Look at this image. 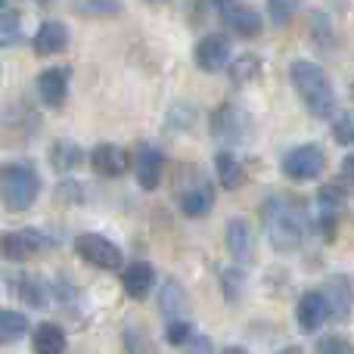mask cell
Masks as SVG:
<instances>
[{
    "label": "cell",
    "instance_id": "1",
    "mask_svg": "<svg viewBox=\"0 0 354 354\" xmlns=\"http://www.w3.org/2000/svg\"><path fill=\"white\" fill-rule=\"evenodd\" d=\"M261 221H264V233H268L270 245L280 255H289V252H295L305 243V233H308L305 202L289 199V196H270L261 205Z\"/></svg>",
    "mask_w": 354,
    "mask_h": 354
},
{
    "label": "cell",
    "instance_id": "2",
    "mask_svg": "<svg viewBox=\"0 0 354 354\" xmlns=\"http://www.w3.org/2000/svg\"><path fill=\"white\" fill-rule=\"evenodd\" d=\"M289 81H292L299 100L314 118H330L336 115V91L333 81L317 62L311 59H295L289 66Z\"/></svg>",
    "mask_w": 354,
    "mask_h": 354
},
{
    "label": "cell",
    "instance_id": "3",
    "mask_svg": "<svg viewBox=\"0 0 354 354\" xmlns=\"http://www.w3.org/2000/svg\"><path fill=\"white\" fill-rule=\"evenodd\" d=\"M41 193V174L31 162H6L0 168V199L10 212H28Z\"/></svg>",
    "mask_w": 354,
    "mask_h": 354
},
{
    "label": "cell",
    "instance_id": "4",
    "mask_svg": "<svg viewBox=\"0 0 354 354\" xmlns=\"http://www.w3.org/2000/svg\"><path fill=\"white\" fill-rule=\"evenodd\" d=\"M75 252H78V258H84L87 264L100 270H118L124 264L122 249L112 239H106L103 233H81L75 239Z\"/></svg>",
    "mask_w": 354,
    "mask_h": 354
},
{
    "label": "cell",
    "instance_id": "5",
    "mask_svg": "<svg viewBox=\"0 0 354 354\" xmlns=\"http://www.w3.org/2000/svg\"><path fill=\"white\" fill-rule=\"evenodd\" d=\"M326 168V156L320 147H314V143H305V147H295L289 149L286 156H283V174L289 177V180H314V177H320Z\"/></svg>",
    "mask_w": 354,
    "mask_h": 354
},
{
    "label": "cell",
    "instance_id": "6",
    "mask_svg": "<svg viewBox=\"0 0 354 354\" xmlns=\"http://www.w3.org/2000/svg\"><path fill=\"white\" fill-rule=\"evenodd\" d=\"M50 245V239L44 236L41 230H10V233H0V255L12 264H22L28 258H35L37 252H44Z\"/></svg>",
    "mask_w": 354,
    "mask_h": 354
},
{
    "label": "cell",
    "instance_id": "7",
    "mask_svg": "<svg viewBox=\"0 0 354 354\" xmlns=\"http://www.w3.org/2000/svg\"><path fill=\"white\" fill-rule=\"evenodd\" d=\"M68 81H72V68L68 66H53L47 72H41L35 78V91L41 97V103L50 106V109L62 106L68 97Z\"/></svg>",
    "mask_w": 354,
    "mask_h": 354
},
{
    "label": "cell",
    "instance_id": "8",
    "mask_svg": "<svg viewBox=\"0 0 354 354\" xmlns=\"http://www.w3.org/2000/svg\"><path fill=\"white\" fill-rule=\"evenodd\" d=\"M295 320H299V330L301 333H320V326L326 324V320H333L330 314V305H326V295L320 292V289H311V292H305L299 299V305H295Z\"/></svg>",
    "mask_w": 354,
    "mask_h": 354
},
{
    "label": "cell",
    "instance_id": "9",
    "mask_svg": "<svg viewBox=\"0 0 354 354\" xmlns=\"http://www.w3.org/2000/svg\"><path fill=\"white\" fill-rule=\"evenodd\" d=\"M320 292L326 295V305H330L333 320H348L351 317V311H354V283H351V277L333 274L330 280L324 283Z\"/></svg>",
    "mask_w": 354,
    "mask_h": 354
},
{
    "label": "cell",
    "instance_id": "10",
    "mask_svg": "<svg viewBox=\"0 0 354 354\" xmlns=\"http://www.w3.org/2000/svg\"><path fill=\"white\" fill-rule=\"evenodd\" d=\"M134 171H137V183H140V189L153 193V189H159L162 174H165V156H162L156 147L143 143V147H137Z\"/></svg>",
    "mask_w": 354,
    "mask_h": 354
},
{
    "label": "cell",
    "instance_id": "11",
    "mask_svg": "<svg viewBox=\"0 0 354 354\" xmlns=\"http://www.w3.org/2000/svg\"><path fill=\"white\" fill-rule=\"evenodd\" d=\"M245 131H249V124H245V115L236 109V106L224 103L214 109L212 115V134L218 137V140L224 143H243Z\"/></svg>",
    "mask_w": 354,
    "mask_h": 354
},
{
    "label": "cell",
    "instance_id": "12",
    "mask_svg": "<svg viewBox=\"0 0 354 354\" xmlns=\"http://www.w3.org/2000/svg\"><path fill=\"white\" fill-rule=\"evenodd\" d=\"M230 62V41L227 35H205L196 47V66L202 72H221Z\"/></svg>",
    "mask_w": 354,
    "mask_h": 354
},
{
    "label": "cell",
    "instance_id": "13",
    "mask_svg": "<svg viewBox=\"0 0 354 354\" xmlns=\"http://www.w3.org/2000/svg\"><path fill=\"white\" fill-rule=\"evenodd\" d=\"M227 252H230V258L236 264H245L252 261V255H255V236H252V227L245 218H230L227 221Z\"/></svg>",
    "mask_w": 354,
    "mask_h": 354
},
{
    "label": "cell",
    "instance_id": "14",
    "mask_svg": "<svg viewBox=\"0 0 354 354\" xmlns=\"http://www.w3.org/2000/svg\"><path fill=\"white\" fill-rule=\"evenodd\" d=\"M214 205V187L205 177H196V183L180 189V212L187 218H205Z\"/></svg>",
    "mask_w": 354,
    "mask_h": 354
},
{
    "label": "cell",
    "instance_id": "15",
    "mask_svg": "<svg viewBox=\"0 0 354 354\" xmlns=\"http://www.w3.org/2000/svg\"><path fill=\"white\" fill-rule=\"evenodd\" d=\"M122 286H124V292H128V299L143 301L149 292H153V286H156V270H153V264H149V261H134V264H128V268L122 270Z\"/></svg>",
    "mask_w": 354,
    "mask_h": 354
},
{
    "label": "cell",
    "instance_id": "16",
    "mask_svg": "<svg viewBox=\"0 0 354 354\" xmlns=\"http://www.w3.org/2000/svg\"><path fill=\"white\" fill-rule=\"evenodd\" d=\"M91 165L103 177H122L128 171V153L122 147H115V143H100L91 153Z\"/></svg>",
    "mask_w": 354,
    "mask_h": 354
},
{
    "label": "cell",
    "instance_id": "17",
    "mask_svg": "<svg viewBox=\"0 0 354 354\" xmlns=\"http://www.w3.org/2000/svg\"><path fill=\"white\" fill-rule=\"evenodd\" d=\"M37 56H53V53H62L68 47V28L62 22H44L37 28L35 41H31Z\"/></svg>",
    "mask_w": 354,
    "mask_h": 354
},
{
    "label": "cell",
    "instance_id": "18",
    "mask_svg": "<svg viewBox=\"0 0 354 354\" xmlns=\"http://www.w3.org/2000/svg\"><path fill=\"white\" fill-rule=\"evenodd\" d=\"M224 25L239 37H255L261 31V16H258L252 6H236L233 3L230 10L224 12Z\"/></svg>",
    "mask_w": 354,
    "mask_h": 354
},
{
    "label": "cell",
    "instance_id": "19",
    "mask_svg": "<svg viewBox=\"0 0 354 354\" xmlns=\"http://www.w3.org/2000/svg\"><path fill=\"white\" fill-rule=\"evenodd\" d=\"M35 354H66V333L56 324H41L31 336Z\"/></svg>",
    "mask_w": 354,
    "mask_h": 354
},
{
    "label": "cell",
    "instance_id": "20",
    "mask_svg": "<svg viewBox=\"0 0 354 354\" xmlns=\"http://www.w3.org/2000/svg\"><path fill=\"white\" fill-rule=\"evenodd\" d=\"M162 311H165L168 324H171V320H189L187 317V311H189L187 295H183V289L177 280H168L165 286H162Z\"/></svg>",
    "mask_w": 354,
    "mask_h": 354
},
{
    "label": "cell",
    "instance_id": "21",
    "mask_svg": "<svg viewBox=\"0 0 354 354\" xmlns=\"http://www.w3.org/2000/svg\"><path fill=\"white\" fill-rule=\"evenodd\" d=\"M28 333V317L22 311L0 308V345H12Z\"/></svg>",
    "mask_w": 354,
    "mask_h": 354
},
{
    "label": "cell",
    "instance_id": "22",
    "mask_svg": "<svg viewBox=\"0 0 354 354\" xmlns=\"http://www.w3.org/2000/svg\"><path fill=\"white\" fill-rule=\"evenodd\" d=\"M81 159H84V153L75 140H56L53 149H50V165L56 171H72V168L81 165Z\"/></svg>",
    "mask_w": 354,
    "mask_h": 354
},
{
    "label": "cell",
    "instance_id": "23",
    "mask_svg": "<svg viewBox=\"0 0 354 354\" xmlns=\"http://www.w3.org/2000/svg\"><path fill=\"white\" fill-rule=\"evenodd\" d=\"M214 174H218V183L224 189H236L239 183H243V177H245L243 165H239L230 153H218V156H214Z\"/></svg>",
    "mask_w": 354,
    "mask_h": 354
},
{
    "label": "cell",
    "instance_id": "24",
    "mask_svg": "<svg viewBox=\"0 0 354 354\" xmlns=\"http://www.w3.org/2000/svg\"><path fill=\"white\" fill-rule=\"evenodd\" d=\"M72 10L78 16H118L124 12L122 0H72Z\"/></svg>",
    "mask_w": 354,
    "mask_h": 354
},
{
    "label": "cell",
    "instance_id": "25",
    "mask_svg": "<svg viewBox=\"0 0 354 354\" xmlns=\"http://www.w3.org/2000/svg\"><path fill=\"white\" fill-rule=\"evenodd\" d=\"M333 140L342 143V147H354V109H345V112H336L333 115Z\"/></svg>",
    "mask_w": 354,
    "mask_h": 354
},
{
    "label": "cell",
    "instance_id": "26",
    "mask_svg": "<svg viewBox=\"0 0 354 354\" xmlns=\"http://www.w3.org/2000/svg\"><path fill=\"white\" fill-rule=\"evenodd\" d=\"M16 292L22 295L25 301H28L31 308H41V305H47V292H44V283L41 280H35V277H19L16 283Z\"/></svg>",
    "mask_w": 354,
    "mask_h": 354
},
{
    "label": "cell",
    "instance_id": "27",
    "mask_svg": "<svg viewBox=\"0 0 354 354\" xmlns=\"http://www.w3.org/2000/svg\"><path fill=\"white\" fill-rule=\"evenodd\" d=\"M124 351L128 354H156L149 333L143 330V326H134V324L124 330Z\"/></svg>",
    "mask_w": 354,
    "mask_h": 354
},
{
    "label": "cell",
    "instance_id": "28",
    "mask_svg": "<svg viewBox=\"0 0 354 354\" xmlns=\"http://www.w3.org/2000/svg\"><path fill=\"white\" fill-rule=\"evenodd\" d=\"M22 37V16L19 12H0V47H12Z\"/></svg>",
    "mask_w": 354,
    "mask_h": 354
},
{
    "label": "cell",
    "instance_id": "29",
    "mask_svg": "<svg viewBox=\"0 0 354 354\" xmlns=\"http://www.w3.org/2000/svg\"><path fill=\"white\" fill-rule=\"evenodd\" d=\"M221 286H224L227 301H239L243 286H245V274L239 268H224V270H221Z\"/></svg>",
    "mask_w": 354,
    "mask_h": 354
},
{
    "label": "cell",
    "instance_id": "30",
    "mask_svg": "<svg viewBox=\"0 0 354 354\" xmlns=\"http://www.w3.org/2000/svg\"><path fill=\"white\" fill-rule=\"evenodd\" d=\"M165 336L171 345H189L193 342V320H171L165 326Z\"/></svg>",
    "mask_w": 354,
    "mask_h": 354
},
{
    "label": "cell",
    "instance_id": "31",
    "mask_svg": "<svg viewBox=\"0 0 354 354\" xmlns=\"http://www.w3.org/2000/svg\"><path fill=\"white\" fill-rule=\"evenodd\" d=\"M299 3H301V0H268L270 22H274V25L289 22V16H292V12L299 10Z\"/></svg>",
    "mask_w": 354,
    "mask_h": 354
},
{
    "label": "cell",
    "instance_id": "32",
    "mask_svg": "<svg viewBox=\"0 0 354 354\" xmlns=\"http://www.w3.org/2000/svg\"><path fill=\"white\" fill-rule=\"evenodd\" d=\"M317 354H354V345L342 336H324L317 342Z\"/></svg>",
    "mask_w": 354,
    "mask_h": 354
},
{
    "label": "cell",
    "instance_id": "33",
    "mask_svg": "<svg viewBox=\"0 0 354 354\" xmlns=\"http://www.w3.org/2000/svg\"><path fill=\"white\" fill-rule=\"evenodd\" d=\"M230 75H233V81L255 78V75H258V59H255V56H243V59H236V62H233Z\"/></svg>",
    "mask_w": 354,
    "mask_h": 354
},
{
    "label": "cell",
    "instance_id": "34",
    "mask_svg": "<svg viewBox=\"0 0 354 354\" xmlns=\"http://www.w3.org/2000/svg\"><path fill=\"white\" fill-rule=\"evenodd\" d=\"M187 354H214L212 339H205V336H193V342L187 345Z\"/></svg>",
    "mask_w": 354,
    "mask_h": 354
},
{
    "label": "cell",
    "instance_id": "35",
    "mask_svg": "<svg viewBox=\"0 0 354 354\" xmlns=\"http://www.w3.org/2000/svg\"><path fill=\"white\" fill-rule=\"evenodd\" d=\"M342 180L345 183H354V156H348V159L342 162Z\"/></svg>",
    "mask_w": 354,
    "mask_h": 354
},
{
    "label": "cell",
    "instance_id": "36",
    "mask_svg": "<svg viewBox=\"0 0 354 354\" xmlns=\"http://www.w3.org/2000/svg\"><path fill=\"white\" fill-rule=\"evenodd\" d=\"M212 3H214V6H218V10H221V12H227V10H230V6H233V0H212Z\"/></svg>",
    "mask_w": 354,
    "mask_h": 354
},
{
    "label": "cell",
    "instance_id": "37",
    "mask_svg": "<svg viewBox=\"0 0 354 354\" xmlns=\"http://www.w3.org/2000/svg\"><path fill=\"white\" fill-rule=\"evenodd\" d=\"M221 354H249V351H245V348H239V345H227V348L221 351Z\"/></svg>",
    "mask_w": 354,
    "mask_h": 354
},
{
    "label": "cell",
    "instance_id": "38",
    "mask_svg": "<svg viewBox=\"0 0 354 354\" xmlns=\"http://www.w3.org/2000/svg\"><path fill=\"white\" fill-rule=\"evenodd\" d=\"M3 3H6V0H0V10H3Z\"/></svg>",
    "mask_w": 354,
    "mask_h": 354
},
{
    "label": "cell",
    "instance_id": "39",
    "mask_svg": "<svg viewBox=\"0 0 354 354\" xmlns=\"http://www.w3.org/2000/svg\"><path fill=\"white\" fill-rule=\"evenodd\" d=\"M37 3H50V0H37Z\"/></svg>",
    "mask_w": 354,
    "mask_h": 354
}]
</instances>
